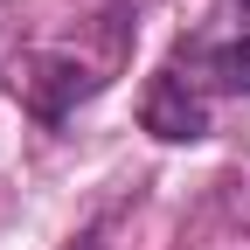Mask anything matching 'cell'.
I'll list each match as a JSON object with an SVG mask.
<instances>
[{"mask_svg":"<svg viewBox=\"0 0 250 250\" xmlns=\"http://www.w3.org/2000/svg\"><path fill=\"white\" fill-rule=\"evenodd\" d=\"M14 90H21V104L35 111V118H62L70 104H83L90 90H98V77L83 70L77 56H56V49H42V56H28L21 70H14Z\"/></svg>","mask_w":250,"mask_h":250,"instance_id":"obj_1","label":"cell"},{"mask_svg":"<svg viewBox=\"0 0 250 250\" xmlns=\"http://www.w3.org/2000/svg\"><path fill=\"white\" fill-rule=\"evenodd\" d=\"M139 125L153 139H167V146H195V139H208V104L181 70H160L146 83V98H139Z\"/></svg>","mask_w":250,"mask_h":250,"instance_id":"obj_2","label":"cell"},{"mask_svg":"<svg viewBox=\"0 0 250 250\" xmlns=\"http://www.w3.org/2000/svg\"><path fill=\"white\" fill-rule=\"evenodd\" d=\"M202 77L215 90H229V98H250V35H229V42H215L202 56Z\"/></svg>","mask_w":250,"mask_h":250,"instance_id":"obj_3","label":"cell"},{"mask_svg":"<svg viewBox=\"0 0 250 250\" xmlns=\"http://www.w3.org/2000/svg\"><path fill=\"white\" fill-rule=\"evenodd\" d=\"M243 7H250V0H243Z\"/></svg>","mask_w":250,"mask_h":250,"instance_id":"obj_4","label":"cell"}]
</instances>
